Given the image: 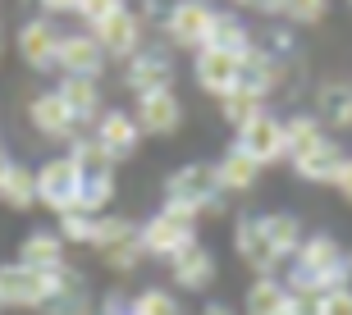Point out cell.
I'll use <instances>...</instances> for the list:
<instances>
[{
  "label": "cell",
  "instance_id": "6da1fadb",
  "mask_svg": "<svg viewBox=\"0 0 352 315\" xmlns=\"http://www.w3.org/2000/svg\"><path fill=\"white\" fill-rule=\"evenodd\" d=\"M284 283L302 302H316L329 288H352V247H343L334 233H307L284 270Z\"/></svg>",
  "mask_w": 352,
  "mask_h": 315
},
{
  "label": "cell",
  "instance_id": "7a4b0ae2",
  "mask_svg": "<svg viewBox=\"0 0 352 315\" xmlns=\"http://www.w3.org/2000/svg\"><path fill=\"white\" fill-rule=\"evenodd\" d=\"M165 206L192 215V220H206V215H220L224 210V187L215 178V165H179V170L165 178Z\"/></svg>",
  "mask_w": 352,
  "mask_h": 315
},
{
  "label": "cell",
  "instance_id": "3957f363",
  "mask_svg": "<svg viewBox=\"0 0 352 315\" xmlns=\"http://www.w3.org/2000/svg\"><path fill=\"white\" fill-rule=\"evenodd\" d=\"M138 237H142V251L151 256V261L170 265L183 247L197 242V220L183 215V210H174V206H160L156 215H146V220L138 224Z\"/></svg>",
  "mask_w": 352,
  "mask_h": 315
},
{
  "label": "cell",
  "instance_id": "277c9868",
  "mask_svg": "<svg viewBox=\"0 0 352 315\" xmlns=\"http://www.w3.org/2000/svg\"><path fill=\"white\" fill-rule=\"evenodd\" d=\"M215 19H220V5H210V0H174L170 14H165V46L174 51H201L210 46V32H215Z\"/></svg>",
  "mask_w": 352,
  "mask_h": 315
},
{
  "label": "cell",
  "instance_id": "5b68a950",
  "mask_svg": "<svg viewBox=\"0 0 352 315\" xmlns=\"http://www.w3.org/2000/svg\"><path fill=\"white\" fill-rule=\"evenodd\" d=\"M78 187H82L78 160L69 156V151L65 156H51L37 170V206L55 210V220H60L65 210H78Z\"/></svg>",
  "mask_w": 352,
  "mask_h": 315
},
{
  "label": "cell",
  "instance_id": "8992f818",
  "mask_svg": "<svg viewBox=\"0 0 352 315\" xmlns=\"http://www.w3.org/2000/svg\"><path fill=\"white\" fill-rule=\"evenodd\" d=\"M174 46H165V41H151V46H142V51L133 55V60H124V87H129L133 96L142 92H160V87H174Z\"/></svg>",
  "mask_w": 352,
  "mask_h": 315
},
{
  "label": "cell",
  "instance_id": "52a82bcc",
  "mask_svg": "<svg viewBox=\"0 0 352 315\" xmlns=\"http://www.w3.org/2000/svg\"><path fill=\"white\" fill-rule=\"evenodd\" d=\"M87 32L101 41V51L110 55V60H133V55L146 46V23L133 5H119L110 19H101V23L87 27Z\"/></svg>",
  "mask_w": 352,
  "mask_h": 315
},
{
  "label": "cell",
  "instance_id": "ba28073f",
  "mask_svg": "<svg viewBox=\"0 0 352 315\" xmlns=\"http://www.w3.org/2000/svg\"><path fill=\"white\" fill-rule=\"evenodd\" d=\"M234 146L238 151H248L261 170H270V165H279V160H288V146H284V115H274V110H265L261 119H252L248 128L234 132Z\"/></svg>",
  "mask_w": 352,
  "mask_h": 315
},
{
  "label": "cell",
  "instance_id": "9c48e42d",
  "mask_svg": "<svg viewBox=\"0 0 352 315\" xmlns=\"http://www.w3.org/2000/svg\"><path fill=\"white\" fill-rule=\"evenodd\" d=\"M105 65H110V55L101 51V41L91 37L87 27H82V32H65V37H60L55 69H60L65 78H91V82H101Z\"/></svg>",
  "mask_w": 352,
  "mask_h": 315
},
{
  "label": "cell",
  "instance_id": "30bf717a",
  "mask_svg": "<svg viewBox=\"0 0 352 315\" xmlns=\"http://www.w3.org/2000/svg\"><path fill=\"white\" fill-rule=\"evenodd\" d=\"M133 119L142 137H174L183 128V101L174 87H160V92H142L133 96Z\"/></svg>",
  "mask_w": 352,
  "mask_h": 315
},
{
  "label": "cell",
  "instance_id": "8fae6325",
  "mask_svg": "<svg viewBox=\"0 0 352 315\" xmlns=\"http://www.w3.org/2000/svg\"><path fill=\"white\" fill-rule=\"evenodd\" d=\"M192 78L206 96L224 101V96L238 92V82H243V60L220 51V46H201V51L192 55Z\"/></svg>",
  "mask_w": 352,
  "mask_h": 315
},
{
  "label": "cell",
  "instance_id": "7c38bea8",
  "mask_svg": "<svg viewBox=\"0 0 352 315\" xmlns=\"http://www.w3.org/2000/svg\"><path fill=\"white\" fill-rule=\"evenodd\" d=\"M41 315H96V292H91L87 275L65 265L51 275V292L41 302Z\"/></svg>",
  "mask_w": 352,
  "mask_h": 315
},
{
  "label": "cell",
  "instance_id": "4fadbf2b",
  "mask_svg": "<svg viewBox=\"0 0 352 315\" xmlns=\"http://www.w3.org/2000/svg\"><path fill=\"white\" fill-rule=\"evenodd\" d=\"M234 251H238V261L248 265L256 279L284 270L279 251L270 247V237H265V229H261V215H238L234 220Z\"/></svg>",
  "mask_w": 352,
  "mask_h": 315
},
{
  "label": "cell",
  "instance_id": "5bb4252c",
  "mask_svg": "<svg viewBox=\"0 0 352 315\" xmlns=\"http://www.w3.org/2000/svg\"><path fill=\"white\" fill-rule=\"evenodd\" d=\"M87 132L96 137V146H101L115 165H119V160H133V156H138V146H142V128H138L133 110H110V105H105V115L96 119Z\"/></svg>",
  "mask_w": 352,
  "mask_h": 315
},
{
  "label": "cell",
  "instance_id": "9a60e30c",
  "mask_svg": "<svg viewBox=\"0 0 352 315\" xmlns=\"http://www.w3.org/2000/svg\"><path fill=\"white\" fill-rule=\"evenodd\" d=\"M46 292H51V275L28 270L23 261L0 265V302H5V306H19V311H41Z\"/></svg>",
  "mask_w": 352,
  "mask_h": 315
},
{
  "label": "cell",
  "instance_id": "2e32d148",
  "mask_svg": "<svg viewBox=\"0 0 352 315\" xmlns=\"http://www.w3.org/2000/svg\"><path fill=\"white\" fill-rule=\"evenodd\" d=\"M343 160H348V146L329 132V137H320V142L311 146V151H302L298 160H288L293 165V174H298L302 183H316V187H334V178H339Z\"/></svg>",
  "mask_w": 352,
  "mask_h": 315
},
{
  "label": "cell",
  "instance_id": "e0dca14e",
  "mask_svg": "<svg viewBox=\"0 0 352 315\" xmlns=\"http://www.w3.org/2000/svg\"><path fill=\"white\" fill-rule=\"evenodd\" d=\"M28 124L46 137V142H74L78 132H87V128H78V119L69 115V105L60 101V92H37L32 101H28Z\"/></svg>",
  "mask_w": 352,
  "mask_h": 315
},
{
  "label": "cell",
  "instance_id": "ac0fdd59",
  "mask_svg": "<svg viewBox=\"0 0 352 315\" xmlns=\"http://www.w3.org/2000/svg\"><path fill=\"white\" fill-rule=\"evenodd\" d=\"M60 27H55V19H46V14H37V19H28L23 27H19V60H23L28 69H37V73H46V69H55V51H60Z\"/></svg>",
  "mask_w": 352,
  "mask_h": 315
},
{
  "label": "cell",
  "instance_id": "d6986e66",
  "mask_svg": "<svg viewBox=\"0 0 352 315\" xmlns=\"http://www.w3.org/2000/svg\"><path fill=\"white\" fill-rule=\"evenodd\" d=\"M215 275H220V265H215V251L197 237L192 247H183L179 256L170 261V279L179 292H206L210 283H215Z\"/></svg>",
  "mask_w": 352,
  "mask_h": 315
},
{
  "label": "cell",
  "instance_id": "ffe728a7",
  "mask_svg": "<svg viewBox=\"0 0 352 315\" xmlns=\"http://www.w3.org/2000/svg\"><path fill=\"white\" fill-rule=\"evenodd\" d=\"M284 82H288V60H279V55H270V51H256L243 60V92H252V96H261V101H270L274 92H284Z\"/></svg>",
  "mask_w": 352,
  "mask_h": 315
},
{
  "label": "cell",
  "instance_id": "44dd1931",
  "mask_svg": "<svg viewBox=\"0 0 352 315\" xmlns=\"http://www.w3.org/2000/svg\"><path fill=\"white\" fill-rule=\"evenodd\" d=\"M78 170H82L78 210H87V215H105L110 201H115V192H119L115 165H110V160H87V165H78Z\"/></svg>",
  "mask_w": 352,
  "mask_h": 315
},
{
  "label": "cell",
  "instance_id": "7402d4cb",
  "mask_svg": "<svg viewBox=\"0 0 352 315\" xmlns=\"http://www.w3.org/2000/svg\"><path fill=\"white\" fill-rule=\"evenodd\" d=\"M19 261L28 270H41V275H55V270H65L69 265V242L55 229H32L23 237V247H19Z\"/></svg>",
  "mask_w": 352,
  "mask_h": 315
},
{
  "label": "cell",
  "instance_id": "603a6c76",
  "mask_svg": "<svg viewBox=\"0 0 352 315\" xmlns=\"http://www.w3.org/2000/svg\"><path fill=\"white\" fill-rule=\"evenodd\" d=\"M311 115L320 119L325 132H352V82H325V87H316Z\"/></svg>",
  "mask_w": 352,
  "mask_h": 315
},
{
  "label": "cell",
  "instance_id": "cb8c5ba5",
  "mask_svg": "<svg viewBox=\"0 0 352 315\" xmlns=\"http://www.w3.org/2000/svg\"><path fill=\"white\" fill-rule=\"evenodd\" d=\"M55 92H60V101L69 105V115L78 119V128H91V124L105 115L101 82H91V78H60Z\"/></svg>",
  "mask_w": 352,
  "mask_h": 315
},
{
  "label": "cell",
  "instance_id": "d4e9b609",
  "mask_svg": "<svg viewBox=\"0 0 352 315\" xmlns=\"http://www.w3.org/2000/svg\"><path fill=\"white\" fill-rule=\"evenodd\" d=\"M215 178H220L224 197H243V192H252V187L261 183V165H256L248 151L224 146V156L215 160Z\"/></svg>",
  "mask_w": 352,
  "mask_h": 315
},
{
  "label": "cell",
  "instance_id": "484cf974",
  "mask_svg": "<svg viewBox=\"0 0 352 315\" xmlns=\"http://www.w3.org/2000/svg\"><path fill=\"white\" fill-rule=\"evenodd\" d=\"M261 229H265V237H270V247L279 251V261H293L298 256V247L307 242V229H302V220L293 215V210H265L261 215Z\"/></svg>",
  "mask_w": 352,
  "mask_h": 315
},
{
  "label": "cell",
  "instance_id": "4316f807",
  "mask_svg": "<svg viewBox=\"0 0 352 315\" xmlns=\"http://www.w3.org/2000/svg\"><path fill=\"white\" fill-rule=\"evenodd\" d=\"M210 46H220V51L238 55V60H248V55L256 51V32H252V23L238 10H220L215 32H210Z\"/></svg>",
  "mask_w": 352,
  "mask_h": 315
},
{
  "label": "cell",
  "instance_id": "83f0119b",
  "mask_svg": "<svg viewBox=\"0 0 352 315\" xmlns=\"http://www.w3.org/2000/svg\"><path fill=\"white\" fill-rule=\"evenodd\" d=\"M288 283L284 275H261V279H252L248 292H243V315H279L288 306Z\"/></svg>",
  "mask_w": 352,
  "mask_h": 315
},
{
  "label": "cell",
  "instance_id": "f1b7e54d",
  "mask_svg": "<svg viewBox=\"0 0 352 315\" xmlns=\"http://www.w3.org/2000/svg\"><path fill=\"white\" fill-rule=\"evenodd\" d=\"M320 137H329L320 128V119L311 110H298V115H284V146H288V160H298L302 151H311Z\"/></svg>",
  "mask_w": 352,
  "mask_h": 315
},
{
  "label": "cell",
  "instance_id": "f546056e",
  "mask_svg": "<svg viewBox=\"0 0 352 315\" xmlns=\"http://www.w3.org/2000/svg\"><path fill=\"white\" fill-rule=\"evenodd\" d=\"M0 201L10 210H32L37 206V170L14 165V170L5 174V183H0Z\"/></svg>",
  "mask_w": 352,
  "mask_h": 315
},
{
  "label": "cell",
  "instance_id": "4dcf8cb0",
  "mask_svg": "<svg viewBox=\"0 0 352 315\" xmlns=\"http://www.w3.org/2000/svg\"><path fill=\"white\" fill-rule=\"evenodd\" d=\"M265 110H270V105H265L261 96L243 92V87H238V92H229V96L220 101V119H224V124H229L234 132H238V128H248L252 119H261Z\"/></svg>",
  "mask_w": 352,
  "mask_h": 315
},
{
  "label": "cell",
  "instance_id": "1f68e13d",
  "mask_svg": "<svg viewBox=\"0 0 352 315\" xmlns=\"http://www.w3.org/2000/svg\"><path fill=\"white\" fill-rule=\"evenodd\" d=\"M325 14H329V0H279V23L288 27H316V23H325Z\"/></svg>",
  "mask_w": 352,
  "mask_h": 315
},
{
  "label": "cell",
  "instance_id": "d6a6232c",
  "mask_svg": "<svg viewBox=\"0 0 352 315\" xmlns=\"http://www.w3.org/2000/svg\"><path fill=\"white\" fill-rule=\"evenodd\" d=\"M129 315H183V302L170 288H142L129 302Z\"/></svg>",
  "mask_w": 352,
  "mask_h": 315
},
{
  "label": "cell",
  "instance_id": "836d02e7",
  "mask_svg": "<svg viewBox=\"0 0 352 315\" xmlns=\"http://www.w3.org/2000/svg\"><path fill=\"white\" fill-rule=\"evenodd\" d=\"M91 229H96V215H87V210H65L55 220V233L65 237L69 247H91Z\"/></svg>",
  "mask_w": 352,
  "mask_h": 315
},
{
  "label": "cell",
  "instance_id": "e575fe53",
  "mask_svg": "<svg viewBox=\"0 0 352 315\" xmlns=\"http://www.w3.org/2000/svg\"><path fill=\"white\" fill-rule=\"evenodd\" d=\"M311 315H352V288H329L311 302Z\"/></svg>",
  "mask_w": 352,
  "mask_h": 315
},
{
  "label": "cell",
  "instance_id": "d590c367",
  "mask_svg": "<svg viewBox=\"0 0 352 315\" xmlns=\"http://www.w3.org/2000/svg\"><path fill=\"white\" fill-rule=\"evenodd\" d=\"M119 5H129V0H78V19H82L87 27H96L101 19H110Z\"/></svg>",
  "mask_w": 352,
  "mask_h": 315
},
{
  "label": "cell",
  "instance_id": "8d00e7d4",
  "mask_svg": "<svg viewBox=\"0 0 352 315\" xmlns=\"http://www.w3.org/2000/svg\"><path fill=\"white\" fill-rule=\"evenodd\" d=\"M334 192H339V201H343V206H352V156L343 160L339 178H334Z\"/></svg>",
  "mask_w": 352,
  "mask_h": 315
},
{
  "label": "cell",
  "instance_id": "74e56055",
  "mask_svg": "<svg viewBox=\"0 0 352 315\" xmlns=\"http://www.w3.org/2000/svg\"><path fill=\"white\" fill-rule=\"evenodd\" d=\"M229 5H234V10H248V14H279V0H229Z\"/></svg>",
  "mask_w": 352,
  "mask_h": 315
},
{
  "label": "cell",
  "instance_id": "f35d334b",
  "mask_svg": "<svg viewBox=\"0 0 352 315\" xmlns=\"http://www.w3.org/2000/svg\"><path fill=\"white\" fill-rule=\"evenodd\" d=\"M46 14H78V0H37Z\"/></svg>",
  "mask_w": 352,
  "mask_h": 315
},
{
  "label": "cell",
  "instance_id": "ab89813d",
  "mask_svg": "<svg viewBox=\"0 0 352 315\" xmlns=\"http://www.w3.org/2000/svg\"><path fill=\"white\" fill-rule=\"evenodd\" d=\"M279 315H311V302H302V297H288V306Z\"/></svg>",
  "mask_w": 352,
  "mask_h": 315
},
{
  "label": "cell",
  "instance_id": "60d3db41",
  "mask_svg": "<svg viewBox=\"0 0 352 315\" xmlns=\"http://www.w3.org/2000/svg\"><path fill=\"white\" fill-rule=\"evenodd\" d=\"M10 170H14V160H10V146L0 142V183H5V174H10Z\"/></svg>",
  "mask_w": 352,
  "mask_h": 315
},
{
  "label": "cell",
  "instance_id": "b9f144b4",
  "mask_svg": "<svg viewBox=\"0 0 352 315\" xmlns=\"http://www.w3.org/2000/svg\"><path fill=\"white\" fill-rule=\"evenodd\" d=\"M201 315H238L234 306H224V302H210V306H201Z\"/></svg>",
  "mask_w": 352,
  "mask_h": 315
},
{
  "label": "cell",
  "instance_id": "7bdbcfd3",
  "mask_svg": "<svg viewBox=\"0 0 352 315\" xmlns=\"http://www.w3.org/2000/svg\"><path fill=\"white\" fill-rule=\"evenodd\" d=\"M0 55H5V27H0Z\"/></svg>",
  "mask_w": 352,
  "mask_h": 315
},
{
  "label": "cell",
  "instance_id": "ee69618b",
  "mask_svg": "<svg viewBox=\"0 0 352 315\" xmlns=\"http://www.w3.org/2000/svg\"><path fill=\"white\" fill-rule=\"evenodd\" d=\"M0 311H5V302H0Z\"/></svg>",
  "mask_w": 352,
  "mask_h": 315
},
{
  "label": "cell",
  "instance_id": "f6af8a7d",
  "mask_svg": "<svg viewBox=\"0 0 352 315\" xmlns=\"http://www.w3.org/2000/svg\"><path fill=\"white\" fill-rule=\"evenodd\" d=\"M348 5H352V0H348Z\"/></svg>",
  "mask_w": 352,
  "mask_h": 315
}]
</instances>
